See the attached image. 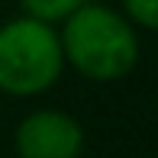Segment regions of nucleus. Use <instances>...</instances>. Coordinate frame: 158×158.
<instances>
[{
  "label": "nucleus",
  "mask_w": 158,
  "mask_h": 158,
  "mask_svg": "<svg viewBox=\"0 0 158 158\" xmlns=\"http://www.w3.org/2000/svg\"><path fill=\"white\" fill-rule=\"evenodd\" d=\"M119 13L139 32L158 35V0H119Z\"/></svg>",
  "instance_id": "obj_5"
},
{
  "label": "nucleus",
  "mask_w": 158,
  "mask_h": 158,
  "mask_svg": "<svg viewBox=\"0 0 158 158\" xmlns=\"http://www.w3.org/2000/svg\"><path fill=\"white\" fill-rule=\"evenodd\" d=\"M16 3H19V13L58 26L61 19H68L71 13H74L77 6H84L87 0H16Z\"/></svg>",
  "instance_id": "obj_4"
},
{
  "label": "nucleus",
  "mask_w": 158,
  "mask_h": 158,
  "mask_svg": "<svg viewBox=\"0 0 158 158\" xmlns=\"http://www.w3.org/2000/svg\"><path fill=\"white\" fill-rule=\"evenodd\" d=\"M87 135L77 116L58 106L29 110L13 129L16 158H81Z\"/></svg>",
  "instance_id": "obj_3"
},
{
  "label": "nucleus",
  "mask_w": 158,
  "mask_h": 158,
  "mask_svg": "<svg viewBox=\"0 0 158 158\" xmlns=\"http://www.w3.org/2000/svg\"><path fill=\"white\" fill-rule=\"evenodd\" d=\"M58 39L64 68L94 84L123 81L142 58V32L119 13V6L97 0H87L68 19H61Z\"/></svg>",
  "instance_id": "obj_1"
},
{
  "label": "nucleus",
  "mask_w": 158,
  "mask_h": 158,
  "mask_svg": "<svg viewBox=\"0 0 158 158\" xmlns=\"http://www.w3.org/2000/svg\"><path fill=\"white\" fill-rule=\"evenodd\" d=\"M64 55L58 26L35 16H19L0 23V94L13 100H32L58 87L64 77Z\"/></svg>",
  "instance_id": "obj_2"
}]
</instances>
